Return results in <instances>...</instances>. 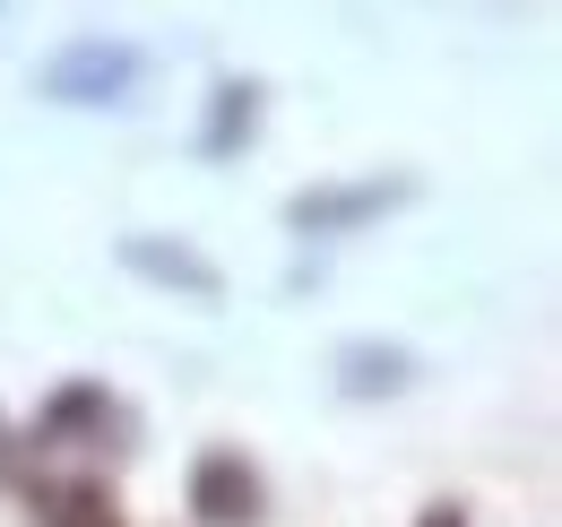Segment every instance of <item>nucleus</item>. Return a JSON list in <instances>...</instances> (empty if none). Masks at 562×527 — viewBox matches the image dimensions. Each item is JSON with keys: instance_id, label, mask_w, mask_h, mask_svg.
I'll return each mask as SVG.
<instances>
[{"instance_id": "39448f33", "label": "nucleus", "mask_w": 562, "mask_h": 527, "mask_svg": "<svg viewBox=\"0 0 562 527\" xmlns=\"http://www.w3.org/2000/svg\"><path fill=\"white\" fill-rule=\"evenodd\" d=\"M251 122H260V87L251 78H225L216 87V122H209V156H225L234 138H251Z\"/></svg>"}, {"instance_id": "20e7f679", "label": "nucleus", "mask_w": 562, "mask_h": 527, "mask_svg": "<svg viewBox=\"0 0 562 527\" xmlns=\"http://www.w3.org/2000/svg\"><path fill=\"white\" fill-rule=\"evenodd\" d=\"M398 191H407V182H390V191H381V182H355V191H303L294 208H285V216H294L303 234H329V225H355V216H372V208H390Z\"/></svg>"}, {"instance_id": "f03ea898", "label": "nucleus", "mask_w": 562, "mask_h": 527, "mask_svg": "<svg viewBox=\"0 0 562 527\" xmlns=\"http://www.w3.org/2000/svg\"><path fill=\"white\" fill-rule=\"evenodd\" d=\"M131 78H139L131 44H78V53H61L44 69V96H61V104H113Z\"/></svg>"}, {"instance_id": "7ed1b4c3", "label": "nucleus", "mask_w": 562, "mask_h": 527, "mask_svg": "<svg viewBox=\"0 0 562 527\" xmlns=\"http://www.w3.org/2000/svg\"><path fill=\"white\" fill-rule=\"evenodd\" d=\"M122 260L139 268V277H156V285H182V294H200V303H216V294H225L216 260H200L191 243H147V234H131V243H122Z\"/></svg>"}, {"instance_id": "0eeeda50", "label": "nucleus", "mask_w": 562, "mask_h": 527, "mask_svg": "<svg viewBox=\"0 0 562 527\" xmlns=\"http://www.w3.org/2000/svg\"><path fill=\"white\" fill-rule=\"evenodd\" d=\"M416 527H468V511H459V502H424Z\"/></svg>"}, {"instance_id": "f257e3e1", "label": "nucleus", "mask_w": 562, "mask_h": 527, "mask_svg": "<svg viewBox=\"0 0 562 527\" xmlns=\"http://www.w3.org/2000/svg\"><path fill=\"white\" fill-rule=\"evenodd\" d=\"M191 511L209 527H260L269 519V484H260V467L243 459V450H200V467H191Z\"/></svg>"}, {"instance_id": "423d86ee", "label": "nucleus", "mask_w": 562, "mask_h": 527, "mask_svg": "<svg viewBox=\"0 0 562 527\" xmlns=\"http://www.w3.org/2000/svg\"><path fill=\"white\" fill-rule=\"evenodd\" d=\"M53 527H122L113 484H70V493H53Z\"/></svg>"}]
</instances>
